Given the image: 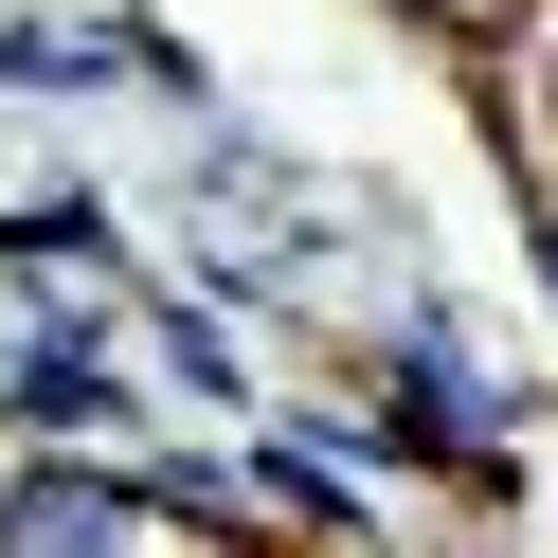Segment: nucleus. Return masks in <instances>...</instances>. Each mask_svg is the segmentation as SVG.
Wrapping results in <instances>:
<instances>
[{"instance_id": "nucleus-1", "label": "nucleus", "mask_w": 558, "mask_h": 558, "mask_svg": "<svg viewBox=\"0 0 558 558\" xmlns=\"http://www.w3.org/2000/svg\"><path fill=\"white\" fill-rule=\"evenodd\" d=\"M90 541H145V505L90 469H37V486H0V558H90Z\"/></svg>"}, {"instance_id": "nucleus-2", "label": "nucleus", "mask_w": 558, "mask_h": 558, "mask_svg": "<svg viewBox=\"0 0 558 558\" xmlns=\"http://www.w3.org/2000/svg\"><path fill=\"white\" fill-rule=\"evenodd\" d=\"M541 253H558V217H541Z\"/></svg>"}]
</instances>
